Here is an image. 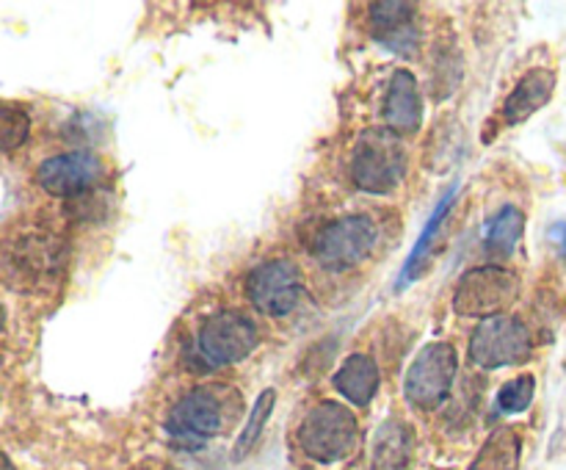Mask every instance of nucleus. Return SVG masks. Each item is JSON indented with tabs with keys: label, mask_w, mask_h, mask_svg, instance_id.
Returning <instances> with one entry per match:
<instances>
[{
	"label": "nucleus",
	"mask_w": 566,
	"mask_h": 470,
	"mask_svg": "<svg viewBox=\"0 0 566 470\" xmlns=\"http://www.w3.org/2000/svg\"><path fill=\"white\" fill-rule=\"evenodd\" d=\"M258 326L238 310L213 313L193 337L188 348L191 370H216L247 359L258 348Z\"/></svg>",
	"instance_id": "obj_1"
},
{
	"label": "nucleus",
	"mask_w": 566,
	"mask_h": 470,
	"mask_svg": "<svg viewBox=\"0 0 566 470\" xmlns=\"http://www.w3.org/2000/svg\"><path fill=\"white\" fill-rule=\"evenodd\" d=\"M359 424L348 407L337 401H321L304 415L298 426V446L315 462H340L357 451Z\"/></svg>",
	"instance_id": "obj_2"
},
{
	"label": "nucleus",
	"mask_w": 566,
	"mask_h": 470,
	"mask_svg": "<svg viewBox=\"0 0 566 470\" xmlns=\"http://www.w3.org/2000/svg\"><path fill=\"white\" fill-rule=\"evenodd\" d=\"M407 149L396 133L368 130L352 155V180L365 194H392L407 177Z\"/></svg>",
	"instance_id": "obj_3"
},
{
	"label": "nucleus",
	"mask_w": 566,
	"mask_h": 470,
	"mask_svg": "<svg viewBox=\"0 0 566 470\" xmlns=\"http://www.w3.org/2000/svg\"><path fill=\"white\" fill-rule=\"evenodd\" d=\"M379 241V227L370 216L348 213L335 219L315 236L313 258L326 271H352L370 258Z\"/></svg>",
	"instance_id": "obj_4"
},
{
	"label": "nucleus",
	"mask_w": 566,
	"mask_h": 470,
	"mask_svg": "<svg viewBox=\"0 0 566 470\" xmlns=\"http://www.w3.org/2000/svg\"><path fill=\"white\" fill-rule=\"evenodd\" d=\"M247 299L254 304V310L271 318L293 313L302 299H307L302 269L287 258L265 260L258 269L249 271Z\"/></svg>",
	"instance_id": "obj_5"
},
{
	"label": "nucleus",
	"mask_w": 566,
	"mask_h": 470,
	"mask_svg": "<svg viewBox=\"0 0 566 470\" xmlns=\"http://www.w3.org/2000/svg\"><path fill=\"white\" fill-rule=\"evenodd\" d=\"M528 326L514 315H495V318L481 321L470 335V359L479 368H506V365H523L531 357Z\"/></svg>",
	"instance_id": "obj_6"
},
{
	"label": "nucleus",
	"mask_w": 566,
	"mask_h": 470,
	"mask_svg": "<svg viewBox=\"0 0 566 470\" xmlns=\"http://www.w3.org/2000/svg\"><path fill=\"white\" fill-rule=\"evenodd\" d=\"M459 357L451 343H429L412 359L403 379V396L412 407L434 409L446 401L457 379Z\"/></svg>",
	"instance_id": "obj_7"
},
{
	"label": "nucleus",
	"mask_w": 566,
	"mask_h": 470,
	"mask_svg": "<svg viewBox=\"0 0 566 470\" xmlns=\"http://www.w3.org/2000/svg\"><path fill=\"white\" fill-rule=\"evenodd\" d=\"M517 293L520 282L512 271L501 269V265H481L459 280L457 293H453V310L468 318H495L517 299Z\"/></svg>",
	"instance_id": "obj_8"
},
{
	"label": "nucleus",
	"mask_w": 566,
	"mask_h": 470,
	"mask_svg": "<svg viewBox=\"0 0 566 470\" xmlns=\"http://www.w3.org/2000/svg\"><path fill=\"white\" fill-rule=\"evenodd\" d=\"M216 390L219 387H193L175 404L166 418V431L171 435V440L186 448H199L224 429V418H221L224 404Z\"/></svg>",
	"instance_id": "obj_9"
},
{
	"label": "nucleus",
	"mask_w": 566,
	"mask_h": 470,
	"mask_svg": "<svg viewBox=\"0 0 566 470\" xmlns=\"http://www.w3.org/2000/svg\"><path fill=\"white\" fill-rule=\"evenodd\" d=\"M105 175V166L92 153H64L42 160L36 171L39 186L53 197H75L97 186Z\"/></svg>",
	"instance_id": "obj_10"
},
{
	"label": "nucleus",
	"mask_w": 566,
	"mask_h": 470,
	"mask_svg": "<svg viewBox=\"0 0 566 470\" xmlns=\"http://www.w3.org/2000/svg\"><path fill=\"white\" fill-rule=\"evenodd\" d=\"M381 119L385 127L396 136H409L423 122V103H420L418 81L409 70L392 72L390 83H387L385 103H381Z\"/></svg>",
	"instance_id": "obj_11"
},
{
	"label": "nucleus",
	"mask_w": 566,
	"mask_h": 470,
	"mask_svg": "<svg viewBox=\"0 0 566 470\" xmlns=\"http://www.w3.org/2000/svg\"><path fill=\"white\" fill-rule=\"evenodd\" d=\"M553 92H556V72L545 70V66L525 72L517 86H514V92L506 97V105H503L506 125H520L539 108H545Z\"/></svg>",
	"instance_id": "obj_12"
},
{
	"label": "nucleus",
	"mask_w": 566,
	"mask_h": 470,
	"mask_svg": "<svg viewBox=\"0 0 566 470\" xmlns=\"http://www.w3.org/2000/svg\"><path fill=\"white\" fill-rule=\"evenodd\" d=\"M332 382H335L337 393L348 398L354 407H368L376 393H379V365L368 354H352L337 368Z\"/></svg>",
	"instance_id": "obj_13"
},
{
	"label": "nucleus",
	"mask_w": 566,
	"mask_h": 470,
	"mask_svg": "<svg viewBox=\"0 0 566 470\" xmlns=\"http://www.w3.org/2000/svg\"><path fill=\"white\" fill-rule=\"evenodd\" d=\"M415 453V435L403 420L390 418L374 437V468L370 470H409Z\"/></svg>",
	"instance_id": "obj_14"
},
{
	"label": "nucleus",
	"mask_w": 566,
	"mask_h": 470,
	"mask_svg": "<svg viewBox=\"0 0 566 470\" xmlns=\"http://www.w3.org/2000/svg\"><path fill=\"white\" fill-rule=\"evenodd\" d=\"M415 6L412 3H376L370 6V22L381 44L398 53H409L415 42Z\"/></svg>",
	"instance_id": "obj_15"
},
{
	"label": "nucleus",
	"mask_w": 566,
	"mask_h": 470,
	"mask_svg": "<svg viewBox=\"0 0 566 470\" xmlns=\"http://www.w3.org/2000/svg\"><path fill=\"white\" fill-rule=\"evenodd\" d=\"M457 194H459V186H451L446 191V197L437 202L434 213L429 216V221H426V227H423V232H420L418 243H415L412 252H409V258H407V263H403L401 276H398V291H403L409 282L418 280V276H420V271H423V265H426V260H429L431 249H434V241L440 238L442 224H446L448 213H451L453 202H457Z\"/></svg>",
	"instance_id": "obj_16"
},
{
	"label": "nucleus",
	"mask_w": 566,
	"mask_h": 470,
	"mask_svg": "<svg viewBox=\"0 0 566 470\" xmlns=\"http://www.w3.org/2000/svg\"><path fill=\"white\" fill-rule=\"evenodd\" d=\"M525 230V213L520 208H501L490 221L484 224V247L490 249L495 258H509L517 249L520 238Z\"/></svg>",
	"instance_id": "obj_17"
},
{
	"label": "nucleus",
	"mask_w": 566,
	"mask_h": 470,
	"mask_svg": "<svg viewBox=\"0 0 566 470\" xmlns=\"http://www.w3.org/2000/svg\"><path fill=\"white\" fill-rule=\"evenodd\" d=\"M520 468V435L517 429H495L490 440L481 446L479 457L473 459L470 470H517Z\"/></svg>",
	"instance_id": "obj_18"
},
{
	"label": "nucleus",
	"mask_w": 566,
	"mask_h": 470,
	"mask_svg": "<svg viewBox=\"0 0 566 470\" xmlns=\"http://www.w3.org/2000/svg\"><path fill=\"white\" fill-rule=\"evenodd\" d=\"M274 404H276V393L271 390V387L269 390L260 393L258 401H254V407H252V412H249L247 424H243V431L238 435L235 459H243L254 446H258L260 435L265 431V424H269L271 412H274Z\"/></svg>",
	"instance_id": "obj_19"
},
{
	"label": "nucleus",
	"mask_w": 566,
	"mask_h": 470,
	"mask_svg": "<svg viewBox=\"0 0 566 470\" xmlns=\"http://www.w3.org/2000/svg\"><path fill=\"white\" fill-rule=\"evenodd\" d=\"M534 393H536L534 376L531 374L514 376V379L506 382V385L501 387V393H497V409L506 415L525 412V409L531 407V401H534Z\"/></svg>",
	"instance_id": "obj_20"
},
{
	"label": "nucleus",
	"mask_w": 566,
	"mask_h": 470,
	"mask_svg": "<svg viewBox=\"0 0 566 470\" xmlns=\"http://www.w3.org/2000/svg\"><path fill=\"white\" fill-rule=\"evenodd\" d=\"M28 130H31V119H28L25 111L17 108L14 103H3V108H0V136H3L6 153H14L28 138Z\"/></svg>",
	"instance_id": "obj_21"
},
{
	"label": "nucleus",
	"mask_w": 566,
	"mask_h": 470,
	"mask_svg": "<svg viewBox=\"0 0 566 470\" xmlns=\"http://www.w3.org/2000/svg\"><path fill=\"white\" fill-rule=\"evenodd\" d=\"M551 238L562 247V254L566 258V221H558V224L551 227Z\"/></svg>",
	"instance_id": "obj_22"
},
{
	"label": "nucleus",
	"mask_w": 566,
	"mask_h": 470,
	"mask_svg": "<svg viewBox=\"0 0 566 470\" xmlns=\"http://www.w3.org/2000/svg\"><path fill=\"white\" fill-rule=\"evenodd\" d=\"M3 470H14V464H11L9 457H3Z\"/></svg>",
	"instance_id": "obj_23"
}]
</instances>
